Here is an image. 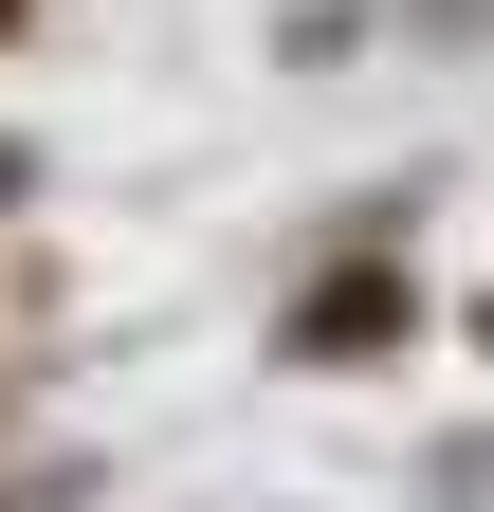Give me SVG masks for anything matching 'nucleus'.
Listing matches in <instances>:
<instances>
[{
    "label": "nucleus",
    "instance_id": "obj_1",
    "mask_svg": "<svg viewBox=\"0 0 494 512\" xmlns=\"http://www.w3.org/2000/svg\"><path fill=\"white\" fill-rule=\"evenodd\" d=\"M385 330H403V275H330L293 311V348H385Z\"/></svg>",
    "mask_w": 494,
    "mask_h": 512
},
{
    "label": "nucleus",
    "instance_id": "obj_2",
    "mask_svg": "<svg viewBox=\"0 0 494 512\" xmlns=\"http://www.w3.org/2000/svg\"><path fill=\"white\" fill-rule=\"evenodd\" d=\"M421 512H494V439H440V476H421Z\"/></svg>",
    "mask_w": 494,
    "mask_h": 512
},
{
    "label": "nucleus",
    "instance_id": "obj_3",
    "mask_svg": "<svg viewBox=\"0 0 494 512\" xmlns=\"http://www.w3.org/2000/svg\"><path fill=\"white\" fill-rule=\"evenodd\" d=\"M0 19H19V0H0Z\"/></svg>",
    "mask_w": 494,
    "mask_h": 512
}]
</instances>
